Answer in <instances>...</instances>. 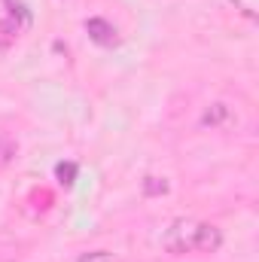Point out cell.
Returning <instances> with one entry per match:
<instances>
[{"instance_id": "6da1fadb", "label": "cell", "mask_w": 259, "mask_h": 262, "mask_svg": "<svg viewBox=\"0 0 259 262\" xmlns=\"http://www.w3.org/2000/svg\"><path fill=\"white\" fill-rule=\"evenodd\" d=\"M195 235H198V223L195 220H174L165 235H162V247L174 256H183V253H192L195 250Z\"/></svg>"}, {"instance_id": "7a4b0ae2", "label": "cell", "mask_w": 259, "mask_h": 262, "mask_svg": "<svg viewBox=\"0 0 259 262\" xmlns=\"http://www.w3.org/2000/svg\"><path fill=\"white\" fill-rule=\"evenodd\" d=\"M85 31H89V37L98 43V46H116L119 43V31H116V25H110L107 18H89L85 21Z\"/></svg>"}, {"instance_id": "3957f363", "label": "cell", "mask_w": 259, "mask_h": 262, "mask_svg": "<svg viewBox=\"0 0 259 262\" xmlns=\"http://www.w3.org/2000/svg\"><path fill=\"white\" fill-rule=\"evenodd\" d=\"M223 247V232L210 223H198V235H195V250L201 253H217Z\"/></svg>"}, {"instance_id": "277c9868", "label": "cell", "mask_w": 259, "mask_h": 262, "mask_svg": "<svg viewBox=\"0 0 259 262\" xmlns=\"http://www.w3.org/2000/svg\"><path fill=\"white\" fill-rule=\"evenodd\" d=\"M229 119H232V110H229L226 104H210V107L204 110V116H201V125L220 128V125H226Z\"/></svg>"}, {"instance_id": "5b68a950", "label": "cell", "mask_w": 259, "mask_h": 262, "mask_svg": "<svg viewBox=\"0 0 259 262\" xmlns=\"http://www.w3.org/2000/svg\"><path fill=\"white\" fill-rule=\"evenodd\" d=\"M15 152H18L15 140H9V137H0V168H6V165L15 159Z\"/></svg>"}, {"instance_id": "8992f818", "label": "cell", "mask_w": 259, "mask_h": 262, "mask_svg": "<svg viewBox=\"0 0 259 262\" xmlns=\"http://www.w3.org/2000/svg\"><path fill=\"white\" fill-rule=\"evenodd\" d=\"M55 177H58V183L73 186V180H76V165H73V162H61V165L55 168Z\"/></svg>"}, {"instance_id": "52a82bcc", "label": "cell", "mask_w": 259, "mask_h": 262, "mask_svg": "<svg viewBox=\"0 0 259 262\" xmlns=\"http://www.w3.org/2000/svg\"><path fill=\"white\" fill-rule=\"evenodd\" d=\"M143 192H146V195H165V192H168L165 177H146V180H143Z\"/></svg>"}, {"instance_id": "ba28073f", "label": "cell", "mask_w": 259, "mask_h": 262, "mask_svg": "<svg viewBox=\"0 0 259 262\" xmlns=\"http://www.w3.org/2000/svg\"><path fill=\"white\" fill-rule=\"evenodd\" d=\"M76 262H119L110 250H89V253H82Z\"/></svg>"}]
</instances>
